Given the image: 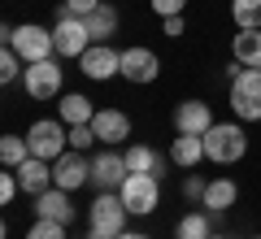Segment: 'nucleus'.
<instances>
[{
	"label": "nucleus",
	"mask_w": 261,
	"mask_h": 239,
	"mask_svg": "<svg viewBox=\"0 0 261 239\" xmlns=\"http://www.w3.org/2000/svg\"><path fill=\"white\" fill-rule=\"evenodd\" d=\"M130 209L122 204L118 192H100L92 200V213H87V239H118L126 230Z\"/></svg>",
	"instance_id": "1"
},
{
	"label": "nucleus",
	"mask_w": 261,
	"mask_h": 239,
	"mask_svg": "<svg viewBox=\"0 0 261 239\" xmlns=\"http://www.w3.org/2000/svg\"><path fill=\"white\" fill-rule=\"evenodd\" d=\"M231 113L240 122H261V70L231 65Z\"/></svg>",
	"instance_id": "2"
},
{
	"label": "nucleus",
	"mask_w": 261,
	"mask_h": 239,
	"mask_svg": "<svg viewBox=\"0 0 261 239\" xmlns=\"http://www.w3.org/2000/svg\"><path fill=\"white\" fill-rule=\"evenodd\" d=\"M248 152V135L235 122H214L205 130V161H218V166H235L240 156Z\"/></svg>",
	"instance_id": "3"
},
{
	"label": "nucleus",
	"mask_w": 261,
	"mask_h": 239,
	"mask_svg": "<svg viewBox=\"0 0 261 239\" xmlns=\"http://www.w3.org/2000/svg\"><path fill=\"white\" fill-rule=\"evenodd\" d=\"M53 44H57V57H83L87 48L96 44V39H92V31H87V22L79 18V13H65V9H57Z\"/></svg>",
	"instance_id": "4"
},
{
	"label": "nucleus",
	"mask_w": 261,
	"mask_h": 239,
	"mask_svg": "<svg viewBox=\"0 0 261 239\" xmlns=\"http://www.w3.org/2000/svg\"><path fill=\"white\" fill-rule=\"evenodd\" d=\"M27 144H31V156H44V161H57L70 144V126L61 118H39L35 126L27 130Z\"/></svg>",
	"instance_id": "5"
},
{
	"label": "nucleus",
	"mask_w": 261,
	"mask_h": 239,
	"mask_svg": "<svg viewBox=\"0 0 261 239\" xmlns=\"http://www.w3.org/2000/svg\"><path fill=\"white\" fill-rule=\"evenodd\" d=\"M118 196L135 218H148L157 209V200H161V178L157 174H126V183L118 187Z\"/></svg>",
	"instance_id": "6"
},
{
	"label": "nucleus",
	"mask_w": 261,
	"mask_h": 239,
	"mask_svg": "<svg viewBox=\"0 0 261 239\" xmlns=\"http://www.w3.org/2000/svg\"><path fill=\"white\" fill-rule=\"evenodd\" d=\"M5 48H13V52H18L27 65L48 61V57L57 52V44H53V31L35 26V22H27V26H13V35H9V44H5Z\"/></svg>",
	"instance_id": "7"
},
{
	"label": "nucleus",
	"mask_w": 261,
	"mask_h": 239,
	"mask_svg": "<svg viewBox=\"0 0 261 239\" xmlns=\"http://www.w3.org/2000/svg\"><path fill=\"white\" fill-rule=\"evenodd\" d=\"M83 183H92V161H87L79 148L61 152L53 161V187H61V192H79Z\"/></svg>",
	"instance_id": "8"
},
{
	"label": "nucleus",
	"mask_w": 261,
	"mask_h": 239,
	"mask_svg": "<svg viewBox=\"0 0 261 239\" xmlns=\"http://www.w3.org/2000/svg\"><path fill=\"white\" fill-rule=\"evenodd\" d=\"M22 83H27V96H31V100H53V96H61V61L48 57V61L27 65Z\"/></svg>",
	"instance_id": "9"
},
{
	"label": "nucleus",
	"mask_w": 261,
	"mask_h": 239,
	"mask_svg": "<svg viewBox=\"0 0 261 239\" xmlns=\"http://www.w3.org/2000/svg\"><path fill=\"white\" fill-rule=\"evenodd\" d=\"M126 174H130L126 152H113V148L96 152V161H92V183L100 187V192H118V187L126 183Z\"/></svg>",
	"instance_id": "10"
},
{
	"label": "nucleus",
	"mask_w": 261,
	"mask_h": 239,
	"mask_svg": "<svg viewBox=\"0 0 261 239\" xmlns=\"http://www.w3.org/2000/svg\"><path fill=\"white\" fill-rule=\"evenodd\" d=\"M79 70H83L87 78H96V83H105V78H113V74H122V52H113L109 44H92L83 57H79Z\"/></svg>",
	"instance_id": "11"
},
{
	"label": "nucleus",
	"mask_w": 261,
	"mask_h": 239,
	"mask_svg": "<svg viewBox=\"0 0 261 239\" xmlns=\"http://www.w3.org/2000/svg\"><path fill=\"white\" fill-rule=\"evenodd\" d=\"M157 74H161V61L152 48H126L122 52V78L126 83H152Z\"/></svg>",
	"instance_id": "12"
},
{
	"label": "nucleus",
	"mask_w": 261,
	"mask_h": 239,
	"mask_svg": "<svg viewBox=\"0 0 261 239\" xmlns=\"http://www.w3.org/2000/svg\"><path fill=\"white\" fill-rule=\"evenodd\" d=\"M92 130H96V139H100V144L118 148L122 139H130V118H126L122 109H96Z\"/></svg>",
	"instance_id": "13"
},
{
	"label": "nucleus",
	"mask_w": 261,
	"mask_h": 239,
	"mask_svg": "<svg viewBox=\"0 0 261 239\" xmlns=\"http://www.w3.org/2000/svg\"><path fill=\"white\" fill-rule=\"evenodd\" d=\"M209 126H214V113H209L205 100H183L174 109V130L178 135H205Z\"/></svg>",
	"instance_id": "14"
},
{
	"label": "nucleus",
	"mask_w": 261,
	"mask_h": 239,
	"mask_svg": "<svg viewBox=\"0 0 261 239\" xmlns=\"http://www.w3.org/2000/svg\"><path fill=\"white\" fill-rule=\"evenodd\" d=\"M18 183H22L27 196L48 192V187H53V161H44V156H27V161L18 166Z\"/></svg>",
	"instance_id": "15"
},
{
	"label": "nucleus",
	"mask_w": 261,
	"mask_h": 239,
	"mask_svg": "<svg viewBox=\"0 0 261 239\" xmlns=\"http://www.w3.org/2000/svg\"><path fill=\"white\" fill-rule=\"evenodd\" d=\"M35 213L48 222H74V204H70V192H61V187H48V192L35 196Z\"/></svg>",
	"instance_id": "16"
},
{
	"label": "nucleus",
	"mask_w": 261,
	"mask_h": 239,
	"mask_svg": "<svg viewBox=\"0 0 261 239\" xmlns=\"http://www.w3.org/2000/svg\"><path fill=\"white\" fill-rule=\"evenodd\" d=\"M200 156H205V135H178L174 144H170V161H174L178 170H196Z\"/></svg>",
	"instance_id": "17"
},
{
	"label": "nucleus",
	"mask_w": 261,
	"mask_h": 239,
	"mask_svg": "<svg viewBox=\"0 0 261 239\" xmlns=\"http://www.w3.org/2000/svg\"><path fill=\"white\" fill-rule=\"evenodd\" d=\"M231 52H235V65L261 70V26L257 31H240V35L231 39Z\"/></svg>",
	"instance_id": "18"
},
{
	"label": "nucleus",
	"mask_w": 261,
	"mask_h": 239,
	"mask_svg": "<svg viewBox=\"0 0 261 239\" xmlns=\"http://www.w3.org/2000/svg\"><path fill=\"white\" fill-rule=\"evenodd\" d=\"M126 166H130V174H166V156L157 152V148H148V144H135L126 152Z\"/></svg>",
	"instance_id": "19"
},
{
	"label": "nucleus",
	"mask_w": 261,
	"mask_h": 239,
	"mask_svg": "<svg viewBox=\"0 0 261 239\" xmlns=\"http://www.w3.org/2000/svg\"><path fill=\"white\" fill-rule=\"evenodd\" d=\"M92 118H96V109H92V100L83 92H65L61 96V122L65 126H87Z\"/></svg>",
	"instance_id": "20"
},
{
	"label": "nucleus",
	"mask_w": 261,
	"mask_h": 239,
	"mask_svg": "<svg viewBox=\"0 0 261 239\" xmlns=\"http://www.w3.org/2000/svg\"><path fill=\"white\" fill-rule=\"evenodd\" d=\"M83 22H87V31H92L96 44H105L109 35H118V9H113V5H100V9H92Z\"/></svg>",
	"instance_id": "21"
},
{
	"label": "nucleus",
	"mask_w": 261,
	"mask_h": 239,
	"mask_svg": "<svg viewBox=\"0 0 261 239\" xmlns=\"http://www.w3.org/2000/svg\"><path fill=\"white\" fill-rule=\"evenodd\" d=\"M235 196H240V187H235L231 178H214V183L205 187V209L209 213H226L235 204Z\"/></svg>",
	"instance_id": "22"
},
{
	"label": "nucleus",
	"mask_w": 261,
	"mask_h": 239,
	"mask_svg": "<svg viewBox=\"0 0 261 239\" xmlns=\"http://www.w3.org/2000/svg\"><path fill=\"white\" fill-rule=\"evenodd\" d=\"M27 156H31V144L22 135H5L0 139V161H5V170H18Z\"/></svg>",
	"instance_id": "23"
},
{
	"label": "nucleus",
	"mask_w": 261,
	"mask_h": 239,
	"mask_svg": "<svg viewBox=\"0 0 261 239\" xmlns=\"http://www.w3.org/2000/svg\"><path fill=\"white\" fill-rule=\"evenodd\" d=\"M231 18L240 31H257L261 26V0H231Z\"/></svg>",
	"instance_id": "24"
},
{
	"label": "nucleus",
	"mask_w": 261,
	"mask_h": 239,
	"mask_svg": "<svg viewBox=\"0 0 261 239\" xmlns=\"http://www.w3.org/2000/svg\"><path fill=\"white\" fill-rule=\"evenodd\" d=\"M214 230H209V218L205 213H187L183 222H178V239H209Z\"/></svg>",
	"instance_id": "25"
},
{
	"label": "nucleus",
	"mask_w": 261,
	"mask_h": 239,
	"mask_svg": "<svg viewBox=\"0 0 261 239\" xmlns=\"http://www.w3.org/2000/svg\"><path fill=\"white\" fill-rule=\"evenodd\" d=\"M22 74H27V61L13 48H5V57H0V83H18Z\"/></svg>",
	"instance_id": "26"
},
{
	"label": "nucleus",
	"mask_w": 261,
	"mask_h": 239,
	"mask_svg": "<svg viewBox=\"0 0 261 239\" xmlns=\"http://www.w3.org/2000/svg\"><path fill=\"white\" fill-rule=\"evenodd\" d=\"M27 239H65V222H48V218H39L35 226L27 230Z\"/></svg>",
	"instance_id": "27"
},
{
	"label": "nucleus",
	"mask_w": 261,
	"mask_h": 239,
	"mask_svg": "<svg viewBox=\"0 0 261 239\" xmlns=\"http://www.w3.org/2000/svg\"><path fill=\"white\" fill-rule=\"evenodd\" d=\"M92 144H96V130H92V122H87V126H70V148L87 152Z\"/></svg>",
	"instance_id": "28"
},
{
	"label": "nucleus",
	"mask_w": 261,
	"mask_h": 239,
	"mask_svg": "<svg viewBox=\"0 0 261 239\" xmlns=\"http://www.w3.org/2000/svg\"><path fill=\"white\" fill-rule=\"evenodd\" d=\"M22 192V183H18V170H9V174H0V204H9L13 196Z\"/></svg>",
	"instance_id": "29"
},
{
	"label": "nucleus",
	"mask_w": 261,
	"mask_h": 239,
	"mask_svg": "<svg viewBox=\"0 0 261 239\" xmlns=\"http://www.w3.org/2000/svg\"><path fill=\"white\" fill-rule=\"evenodd\" d=\"M205 178H200V174H187L183 178V196H187V200H205Z\"/></svg>",
	"instance_id": "30"
},
{
	"label": "nucleus",
	"mask_w": 261,
	"mask_h": 239,
	"mask_svg": "<svg viewBox=\"0 0 261 239\" xmlns=\"http://www.w3.org/2000/svg\"><path fill=\"white\" fill-rule=\"evenodd\" d=\"M105 0H65V13H79V18H87L92 9H100Z\"/></svg>",
	"instance_id": "31"
},
{
	"label": "nucleus",
	"mask_w": 261,
	"mask_h": 239,
	"mask_svg": "<svg viewBox=\"0 0 261 239\" xmlns=\"http://www.w3.org/2000/svg\"><path fill=\"white\" fill-rule=\"evenodd\" d=\"M152 9H157L161 18H174V13L187 9V0H152Z\"/></svg>",
	"instance_id": "32"
},
{
	"label": "nucleus",
	"mask_w": 261,
	"mask_h": 239,
	"mask_svg": "<svg viewBox=\"0 0 261 239\" xmlns=\"http://www.w3.org/2000/svg\"><path fill=\"white\" fill-rule=\"evenodd\" d=\"M166 22V39H178L183 35V13H174V18H161Z\"/></svg>",
	"instance_id": "33"
},
{
	"label": "nucleus",
	"mask_w": 261,
	"mask_h": 239,
	"mask_svg": "<svg viewBox=\"0 0 261 239\" xmlns=\"http://www.w3.org/2000/svg\"><path fill=\"white\" fill-rule=\"evenodd\" d=\"M118 239H152V235H140V230H122Z\"/></svg>",
	"instance_id": "34"
},
{
	"label": "nucleus",
	"mask_w": 261,
	"mask_h": 239,
	"mask_svg": "<svg viewBox=\"0 0 261 239\" xmlns=\"http://www.w3.org/2000/svg\"><path fill=\"white\" fill-rule=\"evenodd\" d=\"M209 239H231V235H209Z\"/></svg>",
	"instance_id": "35"
},
{
	"label": "nucleus",
	"mask_w": 261,
	"mask_h": 239,
	"mask_svg": "<svg viewBox=\"0 0 261 239\" xmlns=\"http://www.w3.org/2000/svg\"><path fill=\"white\" fill-rule=\"evenodd\" d=\"M257 239H261V235H257Z\"/></svg>",
	"instance_id": "36"
}]
</instances>
